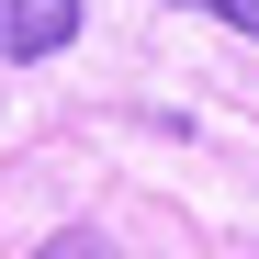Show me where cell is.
I'll return each mask as SVG.
<instances>
[{"label": "cell", "mask_w": 259, "mask_h": 259, "mask_svg": "<svg viewBox=\"0 0 259 259\" xmlns=\"http://www.w3.org/2000/svg\"><path fill=\"white\" fill-rule=\"evenodd\" d=\"M68 34H79V0H0V57H57L68 46Z\"/></svg>", "instance_id": "cell-1"}, {"label": "cell", "mask_w": 259, "mask_h": 259, "mask_svg": "<svg viewBox=\"0 0 259 259\" xmlns=\"http://www.w3.org/2000/svg\"><path fill=\"white\" fill-rule=\"evenodd\" d=\"M169 12H214L226 34H248V46H259V0H169Z\"/></svg>", "instance_id": "cell-2"}, {"label": "cell", "mask_w": 259, "mask_h": 259, "mask_svg": "<svg viewBox=\"0 0 259 259\" xmlns=\"http://www.w3.org/2000/svg\"><path fill=\"white\" fill-rule=\"evenodd\" d=\"M34 259H102V237H91V226H68V237H46Z\"/></svg>", "instance_id": "cell-3"}]
</instances>
